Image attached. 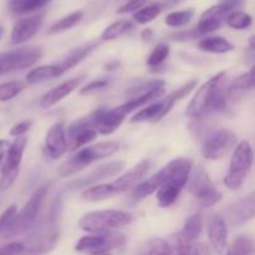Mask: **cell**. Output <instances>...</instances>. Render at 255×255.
Here are the masks:
<instances>
[{
    "mask_svg": "<svg viewBox=\"0 0 255 255\" xmlns=\"http://www.w3.org/2000/svg\"><path fill=\"white\" fill-rule=\"evenodd\" d=\"M226 76L227 74L224 71L218 72L202 85L187 107V116L199 120L212 112L226 110L229 99L227 87L224 86Z\"/></svg>",
    "mask_w": 255,
    "mask_h": 255,
    "instance_id": "6da1fadb",
    "label": "cell"
},
{
    "mask_svg": "<svg viewBox=\"0 0 255 255\" xmlns=\"http://www.w3.org/2000/svg\"><path fill=\"white\" fill-rule=\"evenodd\" d=\"M117 149H119V143L115 141L99 142L94 146L80 149L60 166L59 174L61 177L72 176L76 172L81 171L85 167L91 164L92 162L112 156L115 152H117Z\"/></svg>",
    "mask_w": 255,
    "mask_h": 255,
    "instance_id": "7a4b0ae2",
    "label": "cell"
},
{
    "mask_svg": "<svg viewBox=\"0 0 255 255\" xmlns=\"http://www.w3.org/2000/svg\"><path fill=\"white\" fill-rule=\"evenodd\" d=\"M133 216L128 212L105 209L86 213L79 222V227L89 233H104L121 227L128 226L133 222Z\"/></svg>",
    "mask_w": 255,
    "mask_h": 255,
    "instance_id": "3957f363",
    "label": "cell"
},
{
    "mask_svg": "<svg viewBox=\"0 0 255 255\" xmlns=\"http://www.w3.org/2000/svg\"><path fill=\"white\" fill-rule=\"evenodd\" d=\"M196 80H191V81L187 82L184 86L179 87L178 90H176L174 92L169 94L168 96H166L164 99L158 100V101L153 102L152 105L147 106L146 109L137 112V114L132 117L131 121L133 122V124H141V122L156 124V122L161 121V120L171 111L173 105L176 104V102L181 101V100L184 99L186 96H188V95L193 91V89H196Z\"/></svg>",
    "mask_w": 255,
    "mask_h": 255,
    "instance_id": "277c9868",
    "label": "cell"
},
{
    "mask_svg": "<svg viewBox=\"0 0 255 255\" xmlns=\"http://www.w3.org/2000/svg\"><path fill=\"white\" fill-rule=\"evenodd\" d=\"M253 164V149L248 141L239 142L232 156L228 173L224 177V184L232 191H237L246 181Z\"/></svg>",
    "mask_w": 255,
    "mask_h": 255,
    "instance_id": "5b68a950",
    "label": "cell"
},
{
    "mask_svg": "<svg viewBox=\"0 0 255 255\" xmlns=\"http://www.w3.org/2000/svg\"><path fill=\"white\" fill-rule=\"evenodd\" d=\"M192 172V161L188 158H178L174 173L162 184L157 191V202L161 207L172 206L178 198L179 193L188 182Z\"/></svg>",
    "mask_w": 255,
    "mask_h": 255,
    "instance_id": "8992f818",
    "label": "cell"
},
{
    "mask_svg": "<svg viewBox=\"0 0 255 255\" xmlns=\"http://www.w3.org/2000/svg\"><path fill=\"white\" fill-rule=\"evenodd\" d=\"M47 189H49L47 186H41L36 191H34V193L31 194V197L26 202L21 212L15 217V221L12 223V227L10 229L9 234H7L6 239L24 234L25 232L30 231L32 228L40 213L42 202H44L45 197L47 194Z\"/></svg>",
    "mask_w": 255,
    "mask_h": 255,
    "instance_id": "52a82bcc",
    "label": "cell"
},
{
    "mask_svg": "<svg viewBox=\"0 0 255 255\" xmlns=\"http://www.w3.org/2000/svg\"><path fill=\"white\" fill-rule=\"evenodd\" d=\"M27 139L25 137H16L10 143L7 153L0 169V191H6L14 184L19 176L20 163L26 148Z\"/></svg>",
    "mask_w": 255,
    "mask_h": 255,
    "instance_id": "ba28073f",
    "label": "cell"
},
{
    "mask_svg": "<svg viewBox=\"0 0 255 255\" xmlns=\"http://www.w3.org/2000/svg\"><path fill=\"white\" fill-rule=\"evenodd\" d=\"M125 242H126V236L121 232H104V233L82 237L77 242L76 251L90 254H106L110 251L124 246Z\"/></svg>",
    "mask_w": 255,
    "mask_h": 255,
    "instance_id": "9c48e42d",
    "label": "cell"
},
{
    "mask_svg": "<svg viewBox=\"0 0 255 255\" xmlns=\"http://www.w3.org/2000/svg\"><path fill=\"white\" fill-rule=\"evenodd\" d=\"M41 56L42 50L35 46L19 47L11 51L0 52V75L32 66Z\"/></svg>",
    "mask_w": 255,
    "mask_h": 255,
    "instance_id": "30bf717a",
    "label": "cell"
},
{
    "mask_svg": "<svg viewBox=\"0 0 255 255\" xmlns=\"http://www.w3.org/2000/svg\"><path fill=\"white\" fill-rule=\"evenodd\" d=\"M188 181V191L198 199L199 204L203 208L216 206L222 199V193L201 167L196 169L193 176Z\"/></svg>",
    "mask_w": 255,
    "mask_h": 255,
    "instance_id": "8fae6325",
    "label": "cell"
},
{
    "mask_svg": "<svg viewBox=\"0 0 255 255\" xmlns=\"http://www.w3.org/2000/svg\"><path fill=\"white\" fill-rule=\"evenodd\" d=\"M236 134L228 128H219L207 136L202 144V154L207 159H219L236 144Z\"/></svg>",
    "mask_w": 255,
    "mask_h": 255,
    "instance_id": "7c38bea8",
    "label": "cell"
},
{
    "mask_svg": "<svg viewBox=\"0 0 255 255\" xmlns=\"http://www.w3.org/2000/svg\"><path fill=\"white\" fill-rule=\"evenodd\" d=\"M125 166H126V163L122 161H112L109 162V163L102 164V166H99L96 169L90 172L87 176L70 182L66 186V189L67 191H77V189L89 188V187L95 186V184L104 181V179L111 178V177L120 174L124 171Z\"/></svg>",
    "mask_w": 255,
    "mask_h": 255,
    "instance_id": "4fadbf2b",
    "label": "cell"
},
{
    "mask_svg": "<svg viewBox=\"0 0 255 255\" xmlns=\"http://www.w3.org/2000/svg\"><path fill=\"white\" fill-rule=\"evenodd\" d=\"M177 164H178V158L173 159L168 164H166L161 171L153 174L151 178L146 179V181H142L138 186H136L132 189L131 201L133 203H138V202L143 201L144 198L153 194L156 191H158L159 187L174 173V171L177 168Z\"/></svg>",
    "mask_w": 255,
    "mask_h": 255,
    "instance_id": "5bb4252c",
    "label": "cell"
},
{
    "mask_svg": "<svg viewBox=\"0 0 255 255\" xmlns=\"http://www.w3.org/2000/svg\"><path fill=\"white\" fill-rule=\"evenodd\" d=\"M92 116H94L95 131L100 132L104 136H109V134L114 133L115 131L119 129L126 115L122 112V110L119 106L111 110L100 107L92 112Z\"/></svg>",
    "mask_w": 255,
    "mask_h": 255,
    "instance_id": "9a60e30c",
    "label": "cell"
},
{
    "mask_svg": "<svg viewBox=\"0 0 255 255\" xmlns=\"http://www.w3.org/2000/svg\"><path fill=\"white\" fill-rule=\"evenodd\" d=\"M153 166V162L149 158H144L142 161H139L138 163L134 167H132L129 171H127L126 173L122 174L121 177L116 179L112 184V187L115 188L116 193H121V192H126L128 189H133L134 187L138 186L144 178H146L147 174L149 173V171L152 169Z\"/></svg>",
    "mask_w": 255,
    "mask_h": 255,
    "instance_id": "2e32d148",
    "label": "cell"
},
{
    "mask_svg": "<svg viewBox=\"0 0 255 255\" xmlns=\"http://www.w3.org/2000/svg\"><path fill=\"white\" fill-rule=\"evenodd\" d=\"M42 21H44V14H36L17 20L12 26L11 36H10L12 44L19 45L31 39L39 31Z\"/></svg>",
    "mask_w": 255,
    "mask_h": 255,
    "instance_id": "e0dca14e",
    "label": "cell"
},
{
    "mask_svg": "<svg viewBox=\"0 0 255 255\" xmlns=\"http://www.w3.org/2000/svg\"><path fill=\"white\" fill-rule=\"evenodd\" d=\"M45 151L51 159L61 157L67 151V139L64 124H55L45 137Z\"/></svg>",
    "mask_w": 255,
    "mask_h": 255,
    "instance_id": "ac0fdd59",
    "label": "cell"
},
{
    "mask_svg": "<svg viewBox=\"0 0 255 255\" xmlns=\"http://www.w3.org/2000/svg\"><path fill=\"white\" fill-rule=\"evenodd\" d=\"M82 80H84V76H79L57 85L56 87H54V89H51L50 91H47L46 94L41 97V100H40V106H41L42 109H50V107H52L54 105H56L57 102L64 100L65 97L69 96L71 92H74L75 90L80 86Z\"/></svg>",
    "mask_w": 255,
    "mask_h": 255,
    "instance_id": "d6986e66",
    "label": "cell"
},
{
    "mask_svg": "<svg viewBox=\"0 0 255 255\" xmlns=\"http://www.w3.org/2000/svg\"><path fill=\"white\" fill-rule=\"evenodd\" d=\"M208 238L218 254H223L228 243V228L219 214H214L208 222Z\"/></svg>",
    "mask_w": 255,
    "mask_h": 255,
    "instance_id": "ffe728a7",
    "label": "cell"
},
{
    "mask_svg": "<svg viewBox=\"0 0 255 255\" xmlns=\"http://www.w3.org/2000/svg\"><path fill=\"white\" fill-rule=\"evenodd\" d=\"M255 202L254 194H251L247 198L241 199L234 206L231 207L228 212V218L232 226H243L254 218Z\"/></svg>",
    "mask_w": 255,
    "mask_h": 255,
    "instance_id": "44dd1931",
    "label": "cell"
},
{
    "mask_svg": "<svg viewBox=\"0 0 255 255\" xmlns=\"http://www.w3.org/2000/svg\"><path fill=\"white\" fill-rule=\"evenodd\" d=\"M203 231V216L202 213H194L184 222L183 228L177 234V244H192L201 237Z\"/></svg>",
    "mask_w": 255,
    "mask_h": 255,
    "instance_id": "7402d4cb",
    "label": "cell"
},
{
    "mask_svg": "<svg viewBox=\"0 0 255 255\" xmlns=\"http://www.w3.org/2000/svg\"><path fill=\"white\" fill-rule=\"evenodd\" d=\"M99 46V42L96 41H91V42H87V44L82 45V46L79 47H75L72 49L61 61L57 64V67L60 69L61 74H65L66 71L71 70L72 67L77 66L81 61H84L92 51H94L96 47Z\"/></svg>",
    "mask_w": 255,
    "mask_h": 255,
    "instance_id": "603a6c76",
    "label": "cell"
},
{
    "mask_svg": "<svg viewBox=\"0 0 255 255\" xmlns=\"http://www.w3.org/2000/svg\"><path fill=\"white\" fill-rule=\"evenodd\" d=\"M164 92H166L164 86L154 87V89L143 92V94L138 95V96L131 97V100H129V101H127L126 104L121 105V106H120V109L122 110V112H124L125 115H128L129 112L134 111V110L144 106L146 104H149V102H152V101H154V100L162 97L164 95Z\"/></svg>",
    "mask_w": 255,
    "mask_h": 255,
    "instance_id": "cb8c5ba5",
    "label": "cell"
},
{
    "mask_svg": "<svg viewBox=\"0 0 255 255\" xmlns=\"http://www.w3.org/2000/svg\"><path fill=\"white\" fill-rule=\"evenodd\" d=\"M198 47L202 51L211 54H226L234 49V45L222 36L204 37L198 42Z\"/></svg>",
    "mask_w": 255,
    "mask_h": 255,
    "instance_id": "d4e9b609",
    "label": "cell"
},
{
    "mask_svg": "<svg viewBox=\"0 0 255 255\" xmlns=\"http://www.w3.org/2000/svg\"><path fill=\"white\" fill-rule=\"evenodd\" d=\"M57 239H59V232L47 233L46 236L35 241L29 248L25 249L22 255H44L49 253L56 246Z\"/></svg>",
    "mask_w": 255,
    "mask_h": 255,
    "instance_id": "484cf974",
    "label": "cell"
},
{
    "mask_svg": "<svg viewBox=\"0 0 255 255\" xmlns=\"http://www.w3.org/2000/svg\"><path fill=\"white\" fill-rule=\"evenodd\" d=\"M61 75L62 74L59 67H57V65H44V66H39L36 69L31 70L26 75V82L30 85L40 84L42 81L56 79Z\"/></svg>",
    "mask_w": 255,
    "mask_h": 255,
    "instance_id": "4316f807",
    "label": "cell"
},
{
    "mask_svg": "<svg viewBox=\"0 0 255 255\" xmlns=\"http://www.w3.org/2000/svg\"><path fill=\"white\" fill-rule=\"evenodd\" d=\"M254 89V67H252L248 72L241 75L239 77H237L236 80H233L229 87L227 89L228 92V96L231 99H234L238 95L243 94V92L252 91Z\"/></svg>",
    "mask_w": 255,
    "mask_h": 255,
    "instance_id": "83f0119b",
    "label": "cell"
},
{
    "mask_svg": "<svg viewBox=\"0 0 255 255\" xmlns=\"http://www.w3.org/2000/svg\"><path fill=\"white\" fill-rule=\"evenodd\" d=\"M116 191L112 187L111 183L107 184H95V186L89 187V188L84 189L81 193V197L84 201L89 202H99L109 199L111 197L116 196Z\"/></svg>",
    "mask_w": 255,
    "mask_h": 255,
    "instance_id": "f1b7e54d",
    "label": "cell"
},
{
    "mask_svg": "<svg viewBox=\"0 0 255 255\" xmlns=\"http://www.w3.org/2000/svg\"><path fill=\"white\" fill-rule=\"evenodd\" d=\"M50 1H52V0H9L7 6L11 12L21 15L41 9Z\"/></svg>",
    "mask_w": 255,
    "mask_h": 255,
    "instance_id": "f546056e",
    "label": "cell"
},
{
    "mask_svg": "<svg viewBox=\"0 0 255 255\" xmlns=\"http://www.w3.org/2000/svg\"><path fill=\"white\" fill-rule=\"evenodd\" d=\"M84 19V12L82 11H75L71 14L66 15L62 19H60L59 21H56L55 24H52L51 26L47 30V34L54 35V34H60V32H64L66 30L72 29L76 25H79L81 22V20Z\"/></svg>",
    "mask_w": 255,
    "mask_h": 255,
    "instance_id": "4dcf8cb0",
    "label": "cell"
},
{
    "mask_svg": "<svg viewBox=\"0 0 255 255\" xmlns=\"http://www.w3.org/2000/svg\"><path fill=\"white\" fill-rule=\"evenodd\" d=\"M131 29H133V24L131 21H128V20H119L116 22H112L111 25H109L104 30L101 39L105 40V41H111V40L117 39V37L128 32Z\"/></svg>",
    "mask_w": 255,
    "mask_h": 255,
    "instance_id": "1f68e13d",
    "label": "cell"
},
{
    "mask_svg": "<svg viewBox=\"0 0 255 255\" xmlns=\"http://www.w3.org/2000/svg\"><path fill=\"white\" fill-rule=\"evenodd\" d=\"M223 17L219 16H214V15H208V14H202L201 20H199L198 25L196 27L197 34L199 35H204V34H209V32H213L216 30H218L219 27L222 26L223 24Z\"/></svg>",
    "mask_w": 255,
    "mask_h": 255,
    "instance_id": "d6a6232c",
    "label": "cell"
},
{
    "mask_svg": "<svg viewBox=\"0 0 255 255\" xmlns=\"http://www.w3.org/2000/svg\"><path fill=\"white\" fill-rule=\"evenodd\" d=\"M194 9H186L181 10V11H173L169 12L166 17H164V22L166 25L171 27H181L184 25L189 24L194 16Z\"/></svg>",
    "mask_w": 255,
    "mask_h": 255,
    "instance_id": "836d02e7",
    "label": "cell"
},
{
    "mask_svg": "<svg viewBox=\"0 0 255 255\" xmlns=\"http://www.w3.org/2000/svg\"><path fill=\"white\" fill-rule=\"evenodd\" d=\"M172 247L168 242L161 238H153L144 246L141 253L138 255H169L171 254Z\"/></svg>",
    "mask_w": 255,
    "mask_h": 255,
    "instance_id": "e575fe53",
    "label": "cell"
},
{
    "mask_svg": "<svg viewBox=\"0 0 255 255\" xmlns=\"http://www.w3.org/2000/svg\"><path fill=\"white\" fill-rule=\"evenodd\" d=\"M253 254V241L249 237L242 236L234 239L226 255H252Z\"/></svg>",
    "mask_w": 255,
    "mask_h": 255,
    "instance_id": "d590c367",
    "label": "cell"
},
{
    "mask_svg": "<svg viewBox=\"0 0 255 255\" xmlns=\"http://www.w3.org/2000/svg\"><path fill=\"white\" fill-rule=\"evenodd\" d=\"M226 21H227V25L233 27V29L244 30V29H248V27L251 26L253 19H252V16L248 14V12L238 11V10H237V11H233L229 15H227Z\"/></svg>",
    "mask_w": 255,
    "mask_h": 255,
    "instance_id": "8d00e7d4",
    "label": "cell"
},
{
    "mask_svg": "<svg viewBox=\"0 0 255 255\" xmlns=\"http://www.w3.org/2000/svg\"><path fill=\"white\" fill-rule=\"evenodd\" d=\"M162 11V6L159 4H152L147 5V6L141 7L139 10L134 11L133 19L138 24H147V22L152 21L156 19Z\"/></svg>",
    "mask_w": 255,
    "mask_h": 255,
    "instance_id": "74e56055",
    "label": "cell"
},
{
    "mask_svg": "<svg viewBox=\"0 0 255 255\" xmlns=\"http://www.w3.org/2000/svg\"><path fill=\"white\" fill-rule=\"evenodd\" d=\"M16 214L17 207L15 204H12V206H10L9 208H6L2 212V214L0 216V239H6Z\"/></svg>",
    "mask_w": 255,
    "mask_h": 255,
    "instance_id": "f35d334b",
    "label": "cell"
},
{
    "mask_svg": "<svg viewBox=\"0 0 255 255\" xmlns=\"http://www.w3.org/2000/svg\"><path fill=\"white\" fill-rule=\"evenodd\" d=\"M24 90V84L20 81H7L0 85V101H9Z\"/></svg>",
    "mask_w": 255,
    "mask_h": 255,
    "instance_id": "ab89813d",
    "label": "cell"
},
{
    "mask_svg": "<svg viewBox=\"0 0 255 255\" xmlns=\"http://www.w3.org/2000/svg\"><path fill=\"white\" fill-rule=\"evenodd\" d=\"M169 55V46L166 44H158L152 52L149 54L148 60H147V64L151 67H157L159 65L163 64L166 61V59Z\"/></svg>",
    "mask_w": 255,
    "mask_h": 255,
    "instance_id": "60d3db41",
    "label": "cell"
},
{
    "mask_svg": "<svg viewBox=\"0 0 255 255\" xmlns=\"http://www.w3.org/2000/svg\"><path fill=\"white\" fill-rule=\"evenodd\" d=\"M96 137H97V132L95 131V129H85V131L77 133L76 136L70 141V147H71L72 151H76V149L84 147L85 144L94 141Z\"/></svg>",
    "mask_w": 255,
    "mask_h": 255,
    "instance_id": "b9f144b4",
    "label": "cell"
},
{
    "mask_svg": "<svg viewBox=\"0 0 255 255\" xmlns=\"http://www.w3.org/2000/svg\"><path fill=\"white\" fill-rule=\"evenodd\" d=\"M183 255H209V248L203 243L186 244Z\"/></svg>",
    "mask_w": 255,
    "mask_h": 255,
    "instance_id": "7bdbcfd3",
    "label": "cell"
},
{
    "mask_svg": "<svg viewBox=\"0 0 255 255\" xmlns=\"http://www.w3.org/2000/svg\"><path fill=\"white\" fill-rule=\"evenodd\" d=\"M24 244L14 242V243H9L6 246L1 247L0 248V255H21L24 253Z\"/></svg>",
    "mask_w": 255,
    "mask_h": 255,
    "instance_id": "ee69618b",
    "label": "cell"
},
{
    "mask_svg": "<svg viewBox=\"0 0 255 255\" xmlns=\"http://www.w3.org/2000/svg\"><path fill=\"white\" fill-rule=\"evenodd\" d=\"M147 0H129L127 4L122 5L121 7L117 9V14H126V12H132L137 11L141 7H143V5L146 4Z\"/></svg>",
    "mask_w": 255,
    "mask_h": 255,
    "instance_id": "f6af8a7d",
    "label": "cell"
},
{
    "mask_svg": "<svg viewBox=\"0 0 255 255\" xmlns=\"http://www.w3.org/2000/svg\"><path fill=\"white\" fill-rule=\"evenodd\" d=\"M109 85V80L101 79V80H95V81H91L89 85L84 87V89L80 91L81 95H89L94 91H99V90L105 89V87Z\"/></svg>",
    "mask_w": 255,
    "mask_h": 255,
    "instance_id": "bcb514c9",
    "label": "cell"
},
{
    "mask_svg": "<svg viewBox=\"0 0 255 255\" xmlns=\"http://www.w3.org/2000/svg\"><path fill=\"white\" fill-rule=\"evenodd\" d=\"M30 127H31V121H30V120H25V121L19 122V124L15 125V126L10 129V136L21 137L22 134L26 133V132L29 131Z\"/></svg>",
    "mask_w": 255,
    "mask_h": 255,
    "instance_id": "7dc6e473",
    "label": "cell"
},
{
    "mask_svg": "<svg viewBox=\"0 0 255 255\" xmlns=\"http://www.w3.org/2000/svg\"><path fill=\"white\" fill-rule=\"evenodd\" d=\"M198 36L197 34L196 29L193 30H188V31H181V32H176V34L172 35L174 40H178V41H186V40H191L194 39V37Z\"/></svg>",
    "mask_w": 255,
    "mask_h": 255,
    "instance_id": "c3c4849f",
    "label": "cell"
},
{
    "mask_svg": "<svg viewBox=\"0 0 255 255\" xmlns=\"http://www.w3.org/2000/svg\"><path fill=\"white\" fill-rule=\"evenodd\" d=\"M221 2H223L232 12L237 11V9H239L241 6H243L244 0H221Z\"/></svg>",
    "mask_w": 255,
    "mask_h": 255,
    "instance_id": "681fc988",
    "label": "cell"
},
{
    "mask_svg": "<svg viewBox=\"0 0 255 255\" xmlns=\"http://www.w3.org/2000/svg\"><path fill=\"white\" fill-rule=\"evenodd\" d=\"M9 141H6V139H0V166H1L2 162H4L5 156H6L7 153V149H9Z\"/></svg>",
    "mask_w": 255,
    "mask_h": 255,
    "instance_id": "f907efd6",
    "label": "cell"
},
{
    "mask_svg": "<svg viewBox=\"0 0 255 255\" xmlns=\"http://www.w3.org/2000/svg\"><path fill=\"white\" fill-rule=\"evenodd\" d=\"M152 35H153V32H152L151 29H146L142 31V39L143 40H149L152 39Z\"/></svg>",
    "mask_w": 255,
    "mask_h": 255,
    "instance_id": "816d5d0a",
    "label": "cell"
},
{
    "mask_svg": "<svg viewBox=\"0 0 255 255\" xmlns=\"http://www.w3.org/2000/svg\"><path fill=\"white\" fill-rule=\"evenodd\" d=\"M116 66H117V62L114 61V62H111V64H107L106 69L107 70H114V69H116Z\"/></svg>",
    "mask_w": 255,
    "mask_h": 255,
    "instance_id": "f5cc1de1",
    "label": "cell"
},
{
    "mask_svg": "<svg viewBox=\"0 0 255 255\" xmlns=\"http://www.w3.org/2000/svg\"><path fill=\"white\" fill-rule=\"evenodd\" d=\"M254 35L253 36H251V39H249V45H251V50H254L255 49V45H254Z\"/></svg>",
    "mask_w": 255,
    "mask_h": 255,
    "instance_id": "db71d44e",
    "label": "cell"
},
{
    "mask_svg": "<svg viewBox=\"0 0 255 255\" xmlns=\"http://www.w3.org/2000/svg\"><path fill=\"white\" fill-rule=\"evenodd\" d=\"M2 35H4V27H2L1 25H0V40H1Z\"/></svg>",
    "mask_w": 255,
    "mask_h": 255,
    "instance_id": "11a10c76",
    "label": "cell"
},
{
    "mask_svg": "<svg viewBox=\"0 0 255 255\" xmlns=\"http://www.w3.org/2000/svg\"><path fill=\"white\" fill-rule=\"evenodd\" d=\"M101 255H110V254H107V253H106V254H101Z\"/></svg>",
    "mask_w": 255,
    "mask_h": 255,
    "instance_id": "9f6ffc18",
    "label": "cell"
},
{
    "mask_svg": "<svg viewBox=\"0 0 255 255\" xmlns=\"http://www.w3.org/2000/svg\"><path fill=\"white\" fill-rule=\"evenodd\" d=\"M178 1H182V0H178Z\"/></svg>",
    "mask_w": 255,
    "mask_h": 255,
    "instance_id": "6f0895ef",
    "label": "cell"
}]
</instances>
